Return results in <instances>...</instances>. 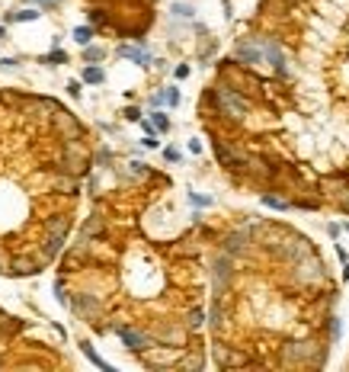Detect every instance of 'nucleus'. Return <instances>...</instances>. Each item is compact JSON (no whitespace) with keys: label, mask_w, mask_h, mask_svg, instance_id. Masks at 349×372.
<instances>
[{"label":"nucleus","mask_w":349,"mask_h":372,"mask_svg":"<svg viewBox=\"0 0 349 372\" xmlns=\"http://www.w3.org/2000/svg\"><path fill=\"white\" fill-rule=\"evenodd\" d=\"M263 55L273 61V67L279 74H289V67H285V55H282V48H279L276 42H263Z\"/></svg>","instance_id":"3"},{"label":"nucleus","mask_w":349,"mask_h":372,"mask_svg":"<svg viewBox=\"0 0 349 372\" xmlns=\"http://www.w3.org/2000/svg\"><path fill=\"white\" fill-rule=\"evenodd\" d=\"M141 144H144V148H157V138H154V135H144Z\"/></svg>","instance_id":"19"},{"label":"nucleus","mask_w":349,"mask_h":372,"mask_svg":"<svg viewBox=\"0 0 349 372\" xmlns=\"http://www.w3.org/2000/svg\"><path fill=\"white\" fill-rule=\"evenodd\" d=\"M154 128L157 132H170V119L163 116V112H154Z\"/></svg>","instance_id":"10"},{"label":"nucleus","mask_w":349,"mask_h":372,"mask_svg":"<svg viewBox=\"0 0 349 372\" xmlns=\"http://www.w3.org/2000/svg\"><path fill=\"white\" fill-rule=\"evenodd\" d=\"M83 58H86V61H97V58H103V51H100V48H86Z\"/></svg>","instance_id":"16"},{"label":"nucleus","mask_w":349,"mask_h":372,"mask_svg":"<svg viewBox=\"0 0 349 372\" xmlns=\"http://www.w3.org/2000/svg\"><path fill=\"white\" fill-rule=\"evenodd\" d=\"M103 77H106L103 67H86V71H83V84H103Z\"/></svg>","instance_id":"8"},{"label":"nucleus","mask_w":349,"mask_h":372,"mask_svg":"<svg viewBox=\"0 0 349 372\" xmlns=\"http://www.w3.org/2000/svg\"><path fill=\"white\" fill-rule=\"evenodd\" d=\"M173 13H177V16H186V20H189V16H193V7H186V4H173Z\"/></svg>","instance_id":"12"},{"label":"nucleus","mask_w":349,"mask_h":372,"mask_svg":"<svg viewBox=\"0 0 349 372\" xmlns=\"http://www.w3.org/2000/svg\"><path fill=\"white\" fill-rule=\"evenodd\" d=\"M119 55H122V58H132L135 64H147V61H151V58H147V51H141V48H132V45L119 48Z\"/></svg>","instance_id":"5"},{"label":"nucleus","mask_w":349,"mask_h":372,"mask_svg":"<svg viewBox=\"0 0 349 372\" xmlns=\"http://www.w3.org/2000/svg\"><path fill=\"white\" fill-rule=\"evenodd\" d=\"M0 39H7V29H4V26H0Z\"/></svg>","instance_id":"24"},{"label":"nucleus","mask_w":349,"mask_h":372,"mask_svg":"<svg viewBox=\"0 0 349 372\" xmlns=\"http://www.w3.org/2000/svg\"><path fill=\"white\" fill-rule=\"evenodd\" d=\"M125 119H132V122H138V119H141V109H125Z\"/></svg>","instance_id":"18"},{"label":"nucleus","mask_w":349,"mask_h":372,"mask_svg":"<svg viewBox=\"0 0 349 372\" xmlns=\"http://www.w3.org/2000/svg\"><path fill=\"white\" fill-rule=\"evenodd\" d=\"M67 93H71V97H80V84H77V81L67 84Z\"/></svg>","instance_id":"20"},{"label":"nucleus","mask_w":349,"mask_h":372,"mask_svg":"<svg viewBox=\"0 0 349 372\" xmlns=\"http://www.w3.org/2000/svg\"><path fill=\"white\" fill-rule=\"evenodd\" d=\"M80 350H83V353H86V356H90L93 362H97V366H100V369H106V372H112V366H109V362H106V359H100V356H97V350H93V347H90V343H86V340L80 343Z\"/></svg>","instance_id":"6"},{"label":"nucleus","mask_w":349,"mask_h":372,"mask_svg":"<svg viewBox=\"0 0 349 372\" xmlns=\"http://www.w3.org/2000/svg\"><path fill=\"white\" fill-rule=\"evenodd\" d=\"M48 228H51V231H58V235H64V231H67V221H64V218H58V221H48Z\"/></svg>","instance_id":"14"},{"label":"nucleus","mask_w":349,"mask_h":372,"mask_svg":"<svg viewBox=\"0 0 349 372\" xmlns=\"http://www.w3.org/2000/svg\"><path fill=\"white\" fill-rule=\"evenodd\" d=\"M263 205H269V209H279V212L289 209V202H285V199H276V196H263Z\"/></svg>","instance_id":"9"},{"label":"nucleus","mask_w":349,"mask_h":372,"mask_svg":"<svg viewBox=\"0 0 349 372\" xmlns=\"http://www.w3.org/2000/svg\"><path fill=\"white\" fill-rule=\"evenodd\" d=\"M119 334H122V340H125L132 350H144V343H147V340H144V337L138 334V331H128V327H122Z\"/></svg>","instance_id":"4"},{"label":"nucleus","mask_w":349,"mask_h":372,"mask_svg":"<svg viewBox=\"0 0 349 372\" xmlns=\"http://www.w3.org/2000/svg\"><path fill=\"white\" fill-rule=\"evenodd\" d=\"M13 20H16V23H26V20H39V13H36V10H20V13H13Z\"/></svg>","instance_id":"11"},{"label":"nucleus","mask_w":349,"mask_h":372,"mask_svg":"<svg viewBox=\"0 0 349 372\" xmlns=\"http://www.w3.org/2000/svg\"><path fill=\"white\" fill-rule=\"evenodd\" d=\"M177 77H180V81H183V77H189V64H180L177 67Z\"/></svg>","instance_id":"21"},{"label":"nucleus","mask_w":349,"mask_h":372,"mask_svg":"<svg viewBox=\"0 0 349 372\" xmlns=\"http://www.w3.org/2000/svg\"><path fill=\"white\" fill-rule=\"evenodd\" d=\"M64 58H67V55H64V51H58V48H55V51H51V55L45 58V64H55V61L61 64V61H64Z\"/></svg>","instance_id":"13"},{"label":"nucleus","mask_w":349,"mask_h":372,"mask_svg":"<svg viewBox=\"0 0 349 372\" xmlns=\"http://www.w3.org/2000/svg\"><path fill=\"white\" fill-rule=\"evenodd\" d=\"M167 161H180V151L177 148H167Z\"/></svg>","instance_id":"22"},{"label":"nucleus","mask_w":349,"mask_h":372,"mask_svg":"<svg viewBox=\"0 0 349 372\" xmlns=\"http://www.w3.org/2000/svg\"><path fill=\"white\" fill-rule=\"evenodd\" d=\"M218 103H221V109L228 112L231 119H243L247 116V100L240 97V93H234V90H228V87H218Z\"/></svg>","instance_id":"1"},{"label":"nucleus","mask_w":349,"mask_h":372,"mask_svg":"<svg viewBox=\"0 0 349 372\" xmlns=\"http://www.w3.org/2000/svg\"><path fill=\"white\" fill-rule=\"evenodd\" d=\"M163 97H167V103H170V106H177V103H180V93L173 90V87H170L167 93H163Z\"/></svg>","instance_id":"17"},{"label":"nucleus","mask_w":349,"mask_h":372,"mask_svg":"<svg viewBox=\"0 0 349 372\" xmlns=\"http://www.w3.org/2000/svg\"><path fill=\"white\" fill-rule=\"evenodd\" d=\"M189 199H193L196 205H212V196H199V193H189Z\"/></svg>","instance_id":"15"},{"label":"nucleus","mask_w":349,"mask_h":372,"mask_svg":"<svg viewBox=\"0 0 349 372\" xmlns=\"http://www.w3.org/2000/svg\"><path fill=\"white\" fill-rule=\"evenodd\" d=\"M343 279H349V263H346V266H343Z\"/></svg>","instance_id":"23"},{"label":"nucleus","mask_w":349,"mask_h":372,"mask_svg":"<svg viewBox=\"0 0 349 372\" xmlns=\"http://www.w3.org/2000/svg\"><path fill=\"white\" fill-rule=\"evenodd\" d=\"M90 39H93V29H90V26H77V29H74V42H77V45H86Z\"/></svg>","instance_id":"7"},{"label":"nucleus","mask_w":349,"mask_h":372,"mask_svg":"<svg viewBox=\"0 0 349 372\" xmlns=\"http://www.w3.org/2000/svg\"><path fill=\"white\" fill-rule=\"evenodd\" d=\"M234 58L243 64H256L263 58V42H256V45H237L234 48Z\"/></svg>","instance_id":"2"}]
</instances>
